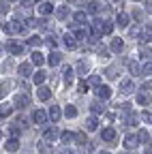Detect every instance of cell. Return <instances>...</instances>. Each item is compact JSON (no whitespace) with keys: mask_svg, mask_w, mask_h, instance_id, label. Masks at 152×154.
Instances as JSON below:
<instances>
[{"mask_svg":"<svg viewBox=\"0 0 152 154\" xmlns=\"http://www.w3.org/2000/svg\"><path fill=\"white\" fill-rule=\"evenodd\" d=\"M11 113H13V107L11 105H7V103L0 105V118H7V116H11Z\"/></svg>","mask_w":152,"mask_h":154,"instance_id":"28","label":"cell"},{"mask_svg":"<svg viewBox=\"0 0 152 154\" xmlns=\"http://www.w3.org/2000/svg\"><path fill=\"white\" fill-rule=\"evenodd\" d=\"M73 17H75V22H77V24H84V22H86V13H84V11H75Z\"/></svg>","mask_w":152,"mask_h":154,"instance_id":"37","label":"cell"},{"mask_svg":"<svg viewBox=\"0 0 152 154\" xmlns=\"http://www.w3.org/2000/svg\"><path fill=\"white\" fill-rule=\"evenodd\" d=\"M146 13H150V15H152V0H150V2L146 5Z\"/></svg>","mask_w":152,"mask_h":154,"instance_id":"51","label":"cell"},{"mask_svg":"<svg viewBox=\"0 0 152 154\" xmlns=\"http://www.w3.org/2000/svg\"><path fill=\"white\" fill-rule=\"evenodd\" d=\"M45 79H47V75H45L43 71H39V73H34V79H32V82H34L36 86H41V84H43Z\"/></svg>","mask_w":152,"mask_h":154,"instance_id":"30","label":"cell"},{"mask_svg":"<svg viewBox=\"0 0 152 154\" xmlns=\"http://www.w3.org/2000/svg\"><path fill=\"white\" fill-rule=\"evenodd\" d=\"M73 36L77 38V41H84V38H86V30H84V28H77V26H75V30H73Z\"/></svg>","mask_w":152,"mask_h":154,"instance_id":"31","label":"cell"},{"mask_svg":"<svg viewBox=\"0 0 152 154\" xmlns=\"http://www.w3.org/2000/svg\"><path fill=\"white\" fill-rule=\"evenodd\" d=\"M137 143H139L137 135H133V133H131V135H126V139H124V146H126V148H131V150H133V148H137Z\"/></svg>","mask_w":152,"mask_h":154,"instance_id":"12","label":"cell"},{"mask_svg":"<svg viewBox=\"0 0 152 154\" xmlns=\"http://www.w3.org/2000/svg\"><path fill=\"white\" fill-rule=\"evenodd\" d=\"M109 49H111L113 54H120V51L124 49V43H122V38L113 36V38H111V43H109Z\"/></svg>","mask_w":152,"mask_h":154,"instance_id":"3","label":"cell"},{"mask_svg":"<svg viewBox=\"0 0 152 154\" xmlns=\"http://www.w3.org/2000/svg\"><path fill=\"white\" fill-rule=\"evenodd\" d=\"M137 139H139V141H146V143H148V141H150V135H148V131H141V133L137 135Z\"/></svg>","mask_w":152,"mask_h":154,"instance_id":"43","label":"cell"},{"mask_svg":"<svg viewBox=\"0 0 152 154\" xmlns=\"http://www.w3.org/2000/svg\"><path fill=\"white\" fill-rule=\"evenodd\" d=\"M94 94L99 96V101H107L109 96H111V88H109V86L99 84V86H97V90H94Z\"/></svg>","mask_w":152,"mask_h":154,"instance_id":"2","label":"cell"},{"mask_svg":"<svg viewBox=\"0 0 152 154\" xmlns=\"http://www.w3.org/2000/svg\"><path fill=\"white\" fill-rule=\"evenodd\" d=\"M146 154H152V146H150V148H148V150H146Z\"/></svg>","mask_w":152,"mask_h":154,"instance_id":"54","label":"cell"},{"mask_svg":"<svg viewBox=\"0 0 152 154\" xmlns=\"http://www.w3.org/2000/svg\"><path fill=\"white\" fill-rule=\"evenodd\" d=\"M90 84H92V86H99V84H101V77H99V75H92V77H90Z\"/></svg>","mask_w":152,"mask_h":154,"instance_id":"48","label":"cell"},{"mask_svg":"<svg viewBox=\"0 0 152 154\" xmlns=\"http://www.w3.org/2000/svg\"><path fill=\"white\" fill-rule=\"evenodd\" d=\"M7 9H9V5H7V2H2V0H0V17H2V15L7 13Z\"/></svg>","mask_w":152,"mask_h":154,"instance_id":"49","label":"cell"},{"mask_svg":"<svg viewBox=\"0 0 152 154\" xmlns=\"http://www.w3.org/2000/svg\"><path fill=\"white\" fill-rule=\"evenodd\" d=\"M45 43H47V45L54 49V47H56V38H54V36H47V41H45Z\"/></svg>","mask_w":152,"mask_h":154,"instance_id":"50","label":"cell"},{"mask_svg":"<svg viewBox=\"0 0 152 154\" xmlns=\"http://www.w3.org/2000/svg\"><path fill=\"white\" fill-rule=\"evenodd\" d=\"M39 152H41V154H54L47 141H41V143H39Z\"/></svg>","mask_w":152,"mask_h":154,"instance_id":"35","label":"cell"},{"mask_svg":"<svg viewBox=\"0 0 152 154\" xmlns=\"http://www.w3.org/2000/svg\"><path fill=\"white\" fill-rule=\"evenodd\" d=\"M17 148H20V141H17L15 137H13V139H9V141L5 143V150H7V152H15Z\"/></svg>","mask_w":152,"mask_h":154,"instance_id":"17","label":"cell"},{"mask_svg":"<svg viewBox=\"0 0 152 154\" xmlns=\"http://www.w3.org/2000/svg\"><path fill=\"white\" fill-rule=\"evenodd\" d=\"M133 19H135V22H141V19H144V11L141 9H133Z\"/></svg>","mask_w":152,"mask_h":154,"instance_id":"39","label":"cell"},{"mask_svg":"<svg viewBox=\"0 0 152 154\" xmlns=\"http://www.w3.org/2000/svg\"><path fill=\"white\" fill-rule=\"evenodd\" d=\"M47 118L54 120V122H56V120H60V107H58V105H51V109L47 111Z\"/></svg>","mask_w":152,"mask_h":154,"instance_id":"13","label":"cell"},{"mask_svg":"<svg viewBox=\"0 0 152 154\" xmlns=\"http://www.w3.org/2000/svg\"><path fill=\"white\" fill-rule=\"evenodd\" d=\"M101 11V2H94V0H92V2H88V13H99Z\"/></svg>","mask_w":152,"mask_h":154,"instance_id":"33","label":"cell"},{"mask_svg":"<svg viewBox=\"0 0 152 154\" xmlns=\"http://www.w3.org/2000/svg\"><path fill=\"white\" fill-rule=\"evenodd\" d=\"M60 139H62V143H69V141L73 139V133H71V131H64V133L60 135Z\"/></svg>","mask_w":152,"mask_h":154,"instance_id":"41","label":"cell"},{"mask_svg":"<svg viewBox=\"0 0 152 154\" xmlns=\"http://www.w3.org/2000/svg\"><path fill=\"white\" fill-rule=\"evenodd\" d=\"M28 45H32V47L41 45V38H39V36H30V38H28Z\"/></svg>","mask_w":152,"mask_h":154,"instance_id":"44","label":"cell"},{"mask_svg":"<svg viewBox=\"0 0 152 154\" xmlns=\"http://www.w3.org/2000/svg\"><path fill=\"white\" fill-rule=\"evenodd\" d=\"M28 103H30V99H28L26 94H17V96H15V107L24 109V107H28Z\"/></svg>","mask_w":152,"mask_h":154,"instance_id":"9","label":"cell"},{"mask_svg":"<svg viewBox=\"0 0 152 154\" xmlns=\"http://www.w3.org/2000/svg\"><path fill=\"white\" fill-rule=\"evenodd\" d=\"M124 122H126L129 126H137V122H139V118H137V116H135V113H131V109H129V113L124 116Z\"/></svg>","mask_w":152,"mask_h":154,"instance_id":"14","label":"cell"},{"mask_svg":"<svg viewBox=\"0 0 152 154\" xmlns=\"http://www.w3.org/2000/svg\"><path fill=\"white\" fill-rule=\"evenodd\" d=\"M9 2H15V0H9Z\"/></svg>","mask_w":152,"mask_h":154,"instance_id":"58","label":"cell"},{"mask_svg":"<svg viewBox=\"0 0 152 154\" xmlns=\"http://www.w3.org/2000/svg\"><path fill=\"white\" fill-rule=\"evenodd\" d=\"M99 154H109V152H99Z\"/></svg>","mask_w":152,"mask_h":154,"instance_id":"56","label":"cell"},{"mask_svg":"<svg viewBox=\"0 0 152 154\" xmlns=\"http://www.w3.org/2000/svg\"><path fill=\"white\" fill-rule=\"evenodd\" d=\"M22 131H24V128H22V126H17V124H11V126H9V133H11V137H15V139L22 135Z\"/></svg>","mask_w":152,"mask_h":154,"instance_id":"27","label":"cell"},{"mask_svg":"<svg viewBox=\"0 0 152 154\" xmlns=\"http://www.w3.org/2000/svg\"><path fill=\"white\" fill-rule=\"evenodd\" d=\"M133 2H137V0H133Z\"/></svg>","mask_w":152,"mask_h":154,"instance_id":"60","label":"cell"},{"mask_svg":"<svg viewBox=\"0 0 152 154\" xmlns=\"http://www.w3.org/2000/svg\"><path fill=\"white\" fill-rule=\"evenodd\" d=\"M64 84H67V86L73 84V69H71V66H64Z\"/></svg>","mask_w":152,"mask_h":154,"instance_id":"26","label":"cell"},{"mask_svg":"<svg viewBox=\"0 0 152 154\" xmlns=\"http://www.w3.org/2000/svg\"><path fill=\"white\" fill-rule=\"evenodd\" d=\"M107 77H118V73H120V69L118 66H107Z\"/></svg>","mask_w":152,"mask_h":154,"instance_id":"40","label":"cell"},{"mask_svg":"<svg viewBox=\"0 0 152 154\" xmlns=\"http://www.w3.org/2000/svg\"><path fill=\"white\" fill-rule=\"evenodd\" d=\"M2 30L7 34H20V32H24V24H22V19H11L9 24H2Z\"/></svg>","mask_w":152,"mask_h":154,"instance_id":"1","label":"cell"},{"mask_svg":"<svg viewBox=\"0 0 152 154\" xmlns=\"http://www.w3.org/2000/svg\"><path fill=\"white\" fill-rule=\"evenodd\" d=\"M30 60H32V64H43V62H45V58H43L41 51H32V58H30Z\"/></svg>","mask_w":152,"mask_h":154,"instance_id":"24","label":"cell"},{"mask_svg":"<svg viewBox=\"0 0 152 154\" xmlns=\"http://www.w3.org/2000/svg\"><path fill=\"white\" fill-rule=\"evenodd\" d=\"M141 73H144V75H152V62H146L144 69H141Z\"/></svg>","mask_w":152,"mask_h":154,"instance_id":"46","label":"cell"},{"mask_svg":"<svg viewBox=\"0 0 152 154\" xmlns=\"http://www.w3.org/2000/svg\"><path fill=\"white\" fill-rule=\"evenodd\" d=\"M120 90H122L124 94H129V92H133V90H135V84H133L131 79H124V82L120 84Z\"/></svg>","mask_w":152,"mask_h":154,"instance_id":"16","label":"cell"},{"mask_svg":"<svg viewBox=\"0 0 152 154\" xmlns=\"http://www.w3.org/2000/svg\"><path fill=\"white\" fill-rule=\"evenodd\" d=\"M64 116H67V118H75V116H77V107H75V105H67L64 107Z\"/></svg>","mask_w":152,"mask_h":154,"instance_id":"29","label":"cell"},{"mask_svg":"<svg viewBox=\"0 0 152 154\" xmlns=\"http://www.w3.org/2000/svg\"><path fill=\"white\" fill-rule=\"evenodd\" d=\"M56 13H58V19H67V15H69V9H67V7H60L58 11H56Z\"/></svg>","mask_w":152,"mask_h":154,"instance_id":"42","label":"cell"},{"mask_svg":"<svg viewBox=\"0 0 152 154\" xmlns=\"http://www.w3.org/2000/svg\"><path fill=\"white\" fill-rule=\"evenodd\" d=\"M150 38H152V26H146V28H144V32H141V36H139V41L146 45Z\"/></svg>","mask_w":152,"mask_h":154,"instance_id":"15","label":"cell"},{"mask_svg":"<svg viewBox=\"0 0 152 154\" xmlns=\"http://www.w3.org/2000/svg\"><path fill=\"white\" fill-rule=\"evenodd\" d=\"M51 11H54V7H51V2H43V5L39 7V13H41L43 17H47V15H49Z\"/></svg>","mask_w":152,"mask_h":154,"instance_id":"18","label":"cell"},{"mask_svg":"<svg viewBox=\"0 0 152 154\" xmlns=\"http://www.w3.org/2000/svg\"><path fill=\"white\" fill-rule=\"evenodd\" d=\"M62 43L67 45V49H75V47H77V38H75L73 34H64L62 36Z\"/></svg>","mask_w":152,"mask_h":154,"instance_id":"7","label":"cell"},{"mask_svg":"<svg viewBox=\"0 0 152 154\" xmlns=\"http://www.w3.org/2000/svg\"><path fill=\"white\" fill-rule=\"evenodd\" d=\"M88 69H90V64H88L86 60H82V62L77 64V73H79V75H84V73H88Z\"/></svg>","mask_w":152,"mask_h":154,"instance_id":"38","label":"cell"},{"mask_svg":"<svg viewBox=\"0 0 152 154\" xmlns=\"http://www.w3.org/2000/svg\"><path fill=\"white\" fill-rule=\"evenodd\" d=\"M152 56V49L150 47H141V58H150Z\"/></svg>","mask_w":152,"mask_h":154,"instance_id":"47","label":"cell"},{"mask_svg":"<svg viewBox=\"0 0 152 154\" xmlns=\"http://www.w3.org/2000/svg\"><path fill=\"white\" fill-rule=\"evenodd\" d=\"M137 103H139V105H148V103H150V94H148L146 90L137 96Z\"/></svg>","mask_w":152,"mask_h":154,"instance_id":"34","label":"cell"},{"mask_svg":"<svg viewBox=\"0 0 152 154\" xmlns=\"http://www.w3.org/2000/svg\"><path fill=\"white\" fill-rule=\"evenodd\" d=\"M120 154H126V152H120Z\"/></svg>","mask_w":152,"mask_h":154,"instance_id":"59","label":"cell"},{"mask_svg":"<svg viewBox=\"0 0 152 154\" xmlns=\"http://www.w3.org/2000/svg\"><path fill=\"white\" fill-rule=\"evenodd\" d=\"M11 86H13V84H11V79H5L2 84H0V99H2V96L11 90Z\"/></svg>","mask_w":152,"mask_h":154,"instance_id":"22","label":"cell"},{"mask_svg":"<svg viewBox=\"0 0 152 154\" xmlns=\"http://www.w3.org/2000/svg\"><path fill=\"white\" fill-rule=\"evenodd\" d=\"M126 66H129V71H131L133 75H139V73H141V69H139V64H137L135 60H129V62H126Z\"/></svg>","mask_w":152,"mask_h":154,"instance_id":"23","label":"cell"},{"mask_svg":"<svg viewBox=\"0 0 152 154\" xmlns=\"http://www.w3.org/2000/svg\"><path fill=\"white\" fill-rule=\"evenodd\" d=\"M118 26H122V28L129 26V15H126V13H120V15H118Z\"/></svg>","mask_w":152,"mask_h":154,"instance_id":"36","label":"cell"},{"mask_svg":"<svg viewBox=\"0 0 152 154\" xmlns=\"http://www.w3.org/2000/svg\"><path fill=\"white\" fill-rule=\"evenodd\" d=\"M32 2H36V0H22V5H24V7H30Z\"/></svg>","mask_w":152,"mask_h":154,"instance_id":"52","label":"cell"},{"mask_svg":"<svg viewBox=\"0 0 152 154\" xmlns=\"http://www.w3.org/2000/svg\"><path fill=\"white\" fill-rule=\"evenodd\" d=\"M77 90H79L82 94H86V92H88V82H84V79H82V82H79V86H77Z\"/></svg>","mask_w":152,"mask_h":154,"instance_id":"45","label":"cell"},{"mask_svg":"<svg viewBox=\"0 0 152 154\" xmlns=\"http://www.w3.org/2000/svg\"><path fill=\"white\" fill-rule=\"evenodd\" d=\"M36 99H39V101H49L51 99V90L47 86H41L39 90H36Z\"/></svg>","mask_w":152,"mask_h":154,"instance_id":"5","label":"cell"},{"mask_svg":"<svg viewBox=\"0 0 152 154\" xmlns=\"http://www.w3.org/2000/svg\"><path fill=\"white\" fill-rule=\"evenodd\" d=\"M101 137H103V141H116V131H113V128H105L103 133H101Z\"/></svg>","mask_w":152,"mask_h":154,"instance_id":"11","label":"cell"},{"mask_svg":"<svg viewBox=\"0 0 152 154\" xmlns=\"http://www.w3.org/2000/svg\"><path fill=\"white\" fill-rule=\"evenodd\" d=\"M144 90L148 92V90H152V82H148V84H144Z\"/></svg>","mask_w":152,"mask_h":154,"instance_id":"53","label":"cell"},{"mask_svg":"<svg viewBox=\"0 0 152 154\" xmlns=\"http://www.w3.org/2000/svg\"><path fill=\"white\" fill-rule=\"evenodd\" d=\"M32 120H34L36 124H43V122L47 120V111H43V109H36V111L32 113Z\"/></svg>","mask_w":152,"mask_h":154,"instance_id":"8","label":"cell"},{"mask_svg":"<svg viewBox=\"0 0 152 154\" xmlns=\"http://www.w3.org/2000/svg\"><path fill=\"white\" fill-rule=\"evenodd\" d=\"M43 137H45V141H56L60 137V133H58V128H45Z\"/></svg>","mask_w":152,"mask_h":154,"instance_id":"6","label":"cell"},{"mask_svg":"<svg viewBox=\"0 0 152 154\" xmlns=\"http://www.w3.org/2000/svg\"><path fill=\"white\" fill-rule=\"evenodd\" d=\"M60 154H71V152H69V150H62V152H60Z\"/></svg>","mask_w":152,"mask_h":154,"instance_id":"55","label":"cell"},{"mask_svg":"<svg viewBox=\"0 0 152 154\" xmlns=\"http://www.w3.org/2000/svg\"><path fill=\"white\" fill-rule=\"evenodd\" d=\"M90 111H92V113H103V111H105L103 101H94V103L90 105Z\"/></svg>","mask_w":152,"mask_h":154,"instance_id":"20","label":"cell"},{"mask_svg":"<svg viewBox=\"0 0 152 154\" xmlns=\"http://www.w3.org/2000/svg\"><path fill=\"white\" fill-rule=\"evenodd\" d=\"M73 139H75V143H79V146H86V143H88L86 133H75V135H73Z\"/></svg>","mask_w":152,"mask_h":154,"instance_id":"25","label":"cell"},{"mask_svg":"<svg viewBox=\"0 0 152 154\" xmlns=\"http://www.w3.org/2000/svg\"><path fill=\"white\" fill-rule=\"evenodd\" d=\"M109 2H118V0H109Z\"/></svg>","mask_w":152,"mask_h":154,"instance_id":"57","label":"cell"},{"mask_svg":"<svg viewBox=\"0 0 152 154\" xmlns=\"http://www.w3.org/2000/svg\"><path fill=\"white\" fill-rule=\"evenodd\" d=\"M17 73H20L22 77H28V75L32 73V64H30V62H22L20 66H17Z\"/></svg>","mask_w":152,"mask_h":154,"instance_id":"10","label":"cell"},{"mask_svg":"<svg viewBox=\"0 0 152 154\" xmlns=\"http://www.w3.org/2000/svg\"><path fill=\"white\" fill-rule=\"evenodd\" d=\"M60 62H62V56H60L58 51H51V56H49V64H51V66H58Z\"/></svg>","mask_w":152,"mask_h":154,"instance_id":"19","label":"cell"},{"mask_svg":"<svg viewBox=\"0 0 152 154\" xmlns=\"http://www.w3.org/2000/svg\"><path fill=\"white\" fill-rule=\"evenodd\" d=\"M7 49H9V54H13V56H20V54L24 51L22 43H17V41H9V43H7Z\"/></svg>","mask_w":152,"mask_h":154,"instance_id":"4","label":"cell"},{"mask_svg":"<svg viewBox=\"0 0 152 154\" xmlns=\"http://www.w3.org/2000/svg\"><path fill=\"white\" fill-rule=\"evenodd\" d=\"M111 30H113V22H103V26H101V34H111Z\"/></svg>","mask_w":152,"mask_h":154,"instance_id":"32","label":"cell"},{"mask_svg":"<svg viewBox=\"0 0 152 154\" xmlns=\"http://www.w3.org/2000/svg\"><path fill=\"white\" fill-rule=\"evenodd\" d=\"M86 128H88V131L99 128V120H97V116H92V118H88V120H86Z\"/></svg>","mask_w":152,"mask_h":154,"instance_id":"21","label":"cell"}]
</instances>
